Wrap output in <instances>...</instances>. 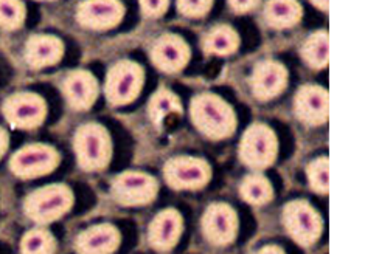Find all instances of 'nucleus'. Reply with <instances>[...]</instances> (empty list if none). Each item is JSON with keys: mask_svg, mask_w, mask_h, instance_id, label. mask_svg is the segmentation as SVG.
I'll return each instance as SVG.
<instances>
[{"mask_svg": "<svg viewBox=\"0 0 365 254\" xmlns=\"http://www.w3.org/2000/svg\"><path fill=\"white\" fill-rule=\"evenodd\" d=\"M190 115L195 127L210 139L230 137L237 126L232 107L220 96L212 93L196 96L191 101Z\"/></svg>", "mask_w": 365, "mask_h": 254, "instance_id": "1", "label": "nucleus"}, {"mask_svg": "<svg viewBox=\"0 0 365 254\" xmlns=\"http://www.w3.org/2000/svg\"><path fill=\"white\" fill-rule=\"evenodd\" d=\"M73 192L64 185L39 188L24 200V213L38 225H48L59 221L73 206Z\"/></svg>", "mask_w": 365, "mask_h": 254, "instance_id": "2", "label": "nucleus"}, {"mask_svg": "<svg viewBox=\"0 0 365 254\" xmlns=\"http://www.w3.org/2000/svg\"><path fill=\"white\" fill-rule=\"evenodd\" d=\"M73 147L78 166L88 172L106 169L112 159L109 132L100 125H84L76 130Z\"/></svg>", "mask_w": 365, "mask_h": 254, "instance_id": "3", "label": "nucleus"}, {"mask_svg": "<svg viewBox=\"0 0 365 254\" xmlns=\"http://www.w3.org/2000/svg\"><path fill=\"white\" fill-rule=\"evenodd\" d=\"M142 87L143 68L133 60H120L109 68L104 93L112 106H125L137 100Z\"/></svg>", "mask_w": 365, "mask_h": 254, "instance_id": "4", "label": "nucleus"}, {"mask_svg": "<svg viewBox=\"0 0 365 254\" xmlns=\"http://www.w3.org/2000/svg\"><path fill=\"white\" fill-rule=\"evenodd\" d=\"M158 180L145 172H123L110 185V196L115 203L126 208L146 206L158 196Z\"/></svg>", "mask_w": 365, "mask_h": 254, "instance_id": "5", "label": "nucleus"}, {"mask_svg": "<svg viewBox=\"0 0 365 254\" xmlns=\"http://www.w3.org/2000/svg\"><path fill=\"white\" fill-rule=\"evenodd\" d=\"M167 185L176 191H197L204 188L212 177V169L196 157H175L163 166Z\"/></svg>", "mask_w": 365, "mask_h": 254, "instance_id": "6", "label": "nucleus"}, {"mask_svg": "<svg viewBox=\"0 0 365 254\" xmlns=\"http://www.w3.org/2000/svg\"><path fill=\"white\" fill-rule=\"evenodd\" d=\"M61 157L47 144H30L19 149L10 160L11 172L19 179H38L53 172Z\"/></svg>", "mask_w": 365, "mask_h": 254, "instance_id": "7", "label": "nucleus"}, {"mask_svg": "<svg viewBox=\"0 0 365 254\" xmlns=\"http://www.w3.org/2000/svg\"><path fill=\"white\" fill-rule=\"evenodd\" d=\"M278 143L271 129L255 125L250 126L240 144V159L249 168L264 169L271 166L277 157Z\"/></svg>", "mask_w": 365, "mask_h": 254, "instance_id": "8", "label": "nucleus"}, {"mask_svg": "<svg viewBox=\"0 0 365 254\" xmlns=\"http://www.w3.org/2000/svg\"><path fill=\"white\" fill-rule=\"evenodd\" d=\"M2 112L11 127L34 129L44 122L47 106L36 93L17 92L5 100Z\"/></svg>", "mask_w": 365, "mask_h": 254, "instance_id": "9", "label": "nucleus"}, {"mask_svg": "<svg viewBox=\"0 0 365 254\" xmlns=\"http://www.w3.org/2000/svg\"><path fill=\"white\" fill-rule=\"evenodd\" d=\"M283 222L291 238L303 245V247H309L320 238V217L305 201L297 200L286 205L283 211Z\"/></svg>", "mask_w": 365, "mask_h": 254, "instance_id": "10", "label": "nucleus"}, {"mask_svg": "<svg viewBox=\"0 0 365 254\" xmlns=\"http://www.w3.org/2000/svg\"><path fill=\"white\" fill-rule=\"evenodd\" d=\"M125 6L120 0H83L76 8V21L83 28L106 31L123 21Z\"/></svg>", "mask_w": 365, "mask_h": 254, "instance_id": "11", "label": "nucleus"}, {"mask_svg": "<svg viewBox=\"0 0 365 254\" xmlns=\"http://www.w3.org/2000/svg\"><path fill=\"white\" fill-rule=\"evenodd\" d=\"M202 234L216 247L232 243L238 234V216L235 209L227 203L208 206L202 217Z\"/></svg>", "mask_w": 365, "mask_h": 254, "instance_id": "12", "label": "nucleus"}, {"mask_svg": "<svg viewBox=\"0 0 365 254\" xmlns=\"http://www.w3.org/2000/svg\"><path fill=\"white\" fill-rule=\"evenodd\" d=\"M190 47L176 34H163L151 48L153 64L165 73H178L190 60Z\"/></svg>", "mask_w": 365, "mask_h": 254, "instance_id": "13", "label": "nucleus"}, {"mask_svg": "<svg viewBox=\"0 0 365 254\" xmlns=\"http://www.w3.org/2000/svg\"><path fill=\"white\" fill-rule=\"evenodd\" d=\"M182 230H184V221L176 209H163L150 223L148 240L154 250L170 251L178 245Z\"/></svg>", "mask_w": 365, "mask_h": 254, "instance_id": "14", "label": "nucleus"}, {"mask_svg": "<svg viewBox=\"0 0 365 254\" xmlns=\"http://www.w3.org/2000/svg\"><path fill=\"white\" fill-rule=\"evenodd\" d=\"M63 93L72 109L88 110L97 101L98 83L92 73L86 70H76L64 80Z\"/></svg>", "mask_w": 365, "mask_h": 254, "instance_id": "15", "label": "nucleus"}, {"mask_svg": "<svg viewBox=\"0 0 365 254\" xmlns=\"http://www.w3.org/2000/svg\"><path fill=\"white\" fill-rule=\"evenodd\" d=\"M120 240V233L114 225H95L78 234L75 250L78 254H114Z\"/></svg>", "mask_w": 365, "mask_h": 254, "instance_id": "16", "label": "nucleus"}, {"mask_svg": "<svg viewBox=\"0 0 365 254\" xmlns=\"http://www.w3.org/2000/svg\"><path fill=\"white\" fill-rule=\"evenodd\" d=\"M288 81V73L282 64L266 60L258 64L252 73L250 87L252 92L258 100H272L277 95H280Z\"/></svg>", "mask_w": 365, "mask_h": 254, "instance_id": "17", "label": "nucleus"}, {"mask_svg": "<svg viewBox=\"0 0 365 254\" xmlns=\"http://www.w3.org/2000/svg\"><path fill=\"white\" fill-rule=\"evenodd\" d=\"M64 56V43L50 34H34L25 43V60L29 67L39 70L58 64Z\"/></svg>", "mask_w": 365, "mask_h": 254, "instance_id": "18", "label": "nucleus"}, {"mask_svg": "<svg viewBox=\"0 0 365 254\" xmlns=\"http://www.w3.org/2000/svg\"><path fill=\"white\" fill-rule=\"evenodd\" d=\"M295 113L307 125H322L328 118V95L324 89L308 85L295 98Z\"/></svg>", "mask_w": 365, "mask_h": 254, "instance_id": "19", "label": "nucleus"}, {"mask_svg": "<svg viewBox=\"0 0 365 254\" xmlns=\"http://www.w3.org/2000/svg\"><path fill=\"white\" fill-rule=\"evenodd\" d=\"M302 17L297 0H269L264 8V19L274 28H289Z\"/></svg>", "mask_w": 365, "mask_h": 254, "instance_id": "20", "label": "nucleus"}, {"mask_svg": "<svg viewBox=\"0 0 365 254\" xmlns=\"http://www.w3.org/2000/svg\"><path fill=\"white\" fill-rule=\"evenodd\" d=\"M240 46V38L230 27H215L205 34L202 39V48L208 55L227 56L237 51Z\"/></svg>", "mask_w": 365, "mask_h": 254, "instance_id": "21", "label": "nucleus"}, {"mask_svg": "<svg viewBox=\"0 0 365 254\" xmlns=\"http://www.w3.org/2000/svg\"><path fill=\"white\" fill-rule=\"evenodd\" d=\"M180 112H182V107L178 96L165 89L154 93L151 96L150 104H148V113H150V118L155 126H160L163 120L168 115H171V113H180Z\"/></svg>", "mask_w": 365, "mask_h": 254, "instance_id": "22", "label": "nucleus"}, {"mask_svg": "<svg viewBox=\"0 0 365 254\" xmlns=\"http://www.w3.org/2000/svg\"><path fill=\"white\" fill-rule=\"evenodd\" d=\"M22 254H56V240L53 234L44 228H34L24 234L21 240Z\"/></svg>", "mask_w": 365, "mask_h": 254, "instance_id": "23", "label": "nucleus"}, {"mask_svg": "<svg viewBox=\"0 0 365 254\" xmlns=\"http://www.w3.org/2000/svg\"><path fill=\"white\" fill-rule=\"evenodd\" d=\"M240 196L250 205H263L272 199V186L263 175H249L241 183Z\"/></svg>", "mask_w": 365, "mask_h": 254, "instance_id": "24", "label": "nucleus"}, {"mask_svg": "<svg viewBox=\"0 0 365 254\" xmlns=\"http://www.w3.org/2000/svg\"><path fill=\"white\" fill-rule=\"evenodd\" d=\"M302 56L312 68H324L328 64V36L325 33H317L305 42L302 48Z\"/></svg>", "mask_w": 365, "mask_h": 254, "instance_id": "25", "label": "nucleus"}, {"mask_svg": "<svg viewBox=\"0 0 365 254\" xmlns=\"http://www.w3.org/2000/svg\"><path fill=\"white\" fill-rule=\"evenodd\" d=\"M25 5L22 0H0V28L17 30L25 21Z\"/></svg>", "mask_w": 365, "mask_h": 254, "instance_id": "26", "label": "nucleus"}, {"mask_svg": "<svg viewBox=\"0 0 365 254\" xmlns=\"http://www.w3.org/2000/svg\"><path fill=\"white\" fill-rule=\"evenodd\" d=\"M308 179L312 189L325 194L328 191V160L319 159L312 162L308 168Z\"/></svg>", "mask_w": 365, "mask_h": 254, "instance_id": "27", "label": "nucleus"}, {"mask_svg": "<svg viewBox=\"0 0 365 254\" xmlns=\"http://www.w3.org/2000/svg\"><path fill=\"white\" fill-rule=\"evenodd\" d=\"M213 0H178V11L185 17H197L205 16L210 11Z\"/></svg>", "mask_w": 365, "mask_h": 254, "instance_id": "28", "label": "nucleus"}, {"mask_svg": "<svg viewBox=\"0 0 365 254\" xmlns=\"http://www.w3.org/2000/svg\"><path fill=\"white\" fill-rule=\"evenodd\" d=\"M140 10L146 17H160L168 10L170 0H138Z\"/></svg>", "mask_w": 365, "mask_h": 254, "instance_id": "29", "label": "nucleus"}, {"mask_svg": "<svg viewBox=\"0 0 365 254\" xmlns=\"http://www.w3.org/2000/svg\"><path fill=\"white\" fill-rule=\"evenodd\" d=\"M229 4L235 11L247 13V11L252 10V8H255V5L258 4V0H229Z\"/></svg>", "mask_w": 365, "mask_h": 254, "instance_id": "30", "label": "nucleus"}, {"mask_svg": "<svg viewBox=\"0 0 365 254\" xmlns=\"http://www.w3.org/2000/svg\"><path fill=\"white\" fill-rule=\"evenodd\" d=\"M8 151V134L6 130L0 127V160L5 155V152Z\"/></svg>", "mask_w": 365, "mask_h": 254, "instance_id": "31", "label": "nucleus"}, {"mask_svg": "<svg viewBox=\"0 0 365 254\" xmlns=\"http://www.w3.org/2000/svg\"><path fill=\"white\" fill-rule=\"evenodd\" d=\"M255 254H284L282 248L274 247V245H269V247H264L262 250H258Z\"/></svg>", "mask_w": 365, "mask_h": 254, "instance_id": "32", "label": "nucleus"}, {"mask_svg": "<svg viewBox=\"0 0 365 254\" xmlns=\"http://www.w3.org/2000/svg\"><path fill=\"white\" fill-rule=\"evenodd\" d=\"M312 4H314L316 6L322 8V10H327L328 8V0H311Z\"/></svg>", "mask_w": 365, "mask_h": 254, "instance_id": "33", "label": "nucleus"}, {"mask_svg": "<svg viewBox=\"0 0 365 254\" xmlns=\"http://www.w3.org/2000/svg\"><path fill=\"white\" fill-rule=\"evenodd\" d=\"M41 2H51V0H41Z\"/></svg>", "mask_w": 365, "mask_h": 254, "instance_id": "34", "label": "nucleus"}]
</instances>
